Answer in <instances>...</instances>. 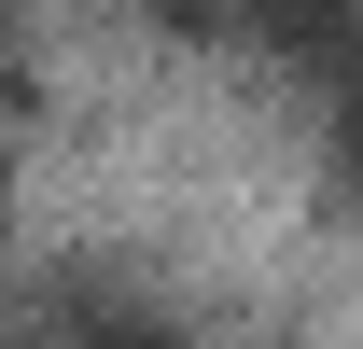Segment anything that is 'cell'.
Masks as SVG:
<instances>
[{
    "label": "cell",
    "instance_id": "cell-2",
    "mask_svg": "<svg viewBox=\"0 0 363 349\" xmlns=\"http://www.w3.org/2000/svg\"><path fill=\"white\" fill-rule=\"evenodd\" d=\"M252 43L294 70V84H335V43H350V0H252Z\"/></svg>",
    "mask_w": 363,
    "mask_h": 349
},
{
    "label": "cell",
    "instance_id": "cell-1",
    "mask_svg": "<svg viewBox=\"0 0 363 349\" xmlns=\"http://www.w3.org/2000/svg\"><path fill=\"white\" fill-rule=\"evenodd\" d=\"M56 349H196V321L112 265H84V279H56Z\"/></svg>",
    "mask_w": 363,
    "mask_h": 349
},
{
    "label": "cell",
    "instance_id": "cell-4",
    "mask_svg": "<svg viewBox=\"0 0 363 349\" xmlns=\"http://www.w3.org/2000/svg\"><path fill=\"white\" fill-rule=\"evenodd\" d=\"M0 14H14V0H0Z\"/></svg>",
    "mask_w": 363,
    "mask_h": 349
},
{
    "label": "cell",
    "instance_id": "cell-5",
    "mask_svg": "<svg viewBox=\"0 0 363 349\" xmlns=\"http://www.w3.org/2000/svg\"><path fill=\"white\" fill-rule=\"evenodd\" d=\"M0 349H14V336H0Z\"/></svg>",
    "mask_w": 363,
    "mask_h": 349
},
{
    "label": "cell",
    "instance_id": "cell-3",
    "mask_svg": "<svg viewBox=\"0 0 363 349\" xmlns=\"http://www.w3.org/2000/svg\"><path fill=\"white\" fill-rule=\"evenodd\" d=\"M154 14H168V28H210V0H154Z\"/></svg>",
    "mask_w": 363,
    "mask_h": 349
}]
</instances>
